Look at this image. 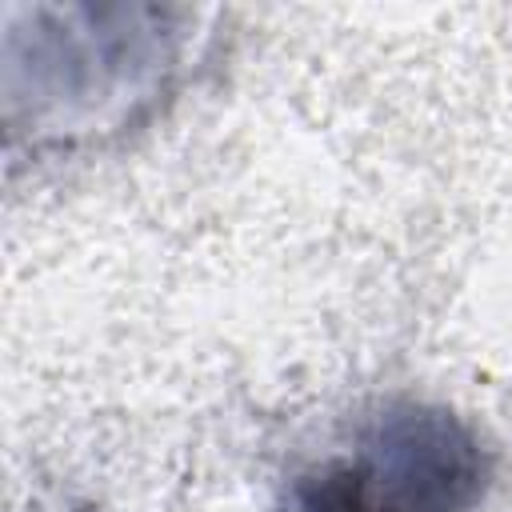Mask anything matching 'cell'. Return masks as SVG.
I'll use <instances>...</instances> for the list:
<instances>
[{"instance_id":"cell-1","label":"cell","mask_w":512,"mask_h":512,"mask_svg":"<svg viewBox=\"0 0 512 512\" xmlns=\"http://www.w3.org/2000/svg\"><path fill=\"white\" fill-rule=\"evenodd\" d=\"M488 480L472 424L444 404L388 400L292 480L288 512H476Z\"/></svg>"},{"instance_id":"cell-2","label":"cell","mask_w":512,"mask_h":512,"mask_svg":"<svg viewBox=\"0 0 512 512\" xmlns=\"http://www.w3.org/2000/svg\"><path fill=\"white\" fill-rule=\"evenodd\" d=\"M32 32L8 24V72L28 68L32 120L44 112H96L112 104L120 88L136 100L172 68L180 28L188 12L152 4H68V8H20Z\"/></svg>"}]
</instances>
